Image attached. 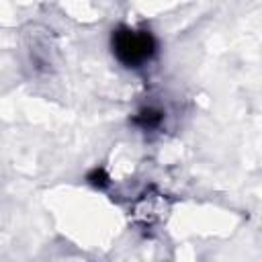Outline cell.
I'll list each match as a JSON object with an SVG mask.
<instances>
[{"mask_svg": "<svg viewBox=\"0 0 262 262\" xmlns=\"http://www.w3.org/2000/svg\"><path fill=\"white\" fill-rule=\"evenodd\" d=\"M164 123V113L156 106H143L135 113L133 125H137L141 131H156Z\"/></svg>", "mask_w": 262, "mask_h": 262, "instance_id": "7a4b0ae2", "label": "cell"}, {"mask_svg": "<svg viewBox=\"0 0 262 262\" xmlns=\"http://www.w3.org/2000/svg\"><path fill=\"white\" fill-rule=\"evenodd\" d=\"M86 180H88L92 186H96V188H104V186H108V176L104 174L102 168H94V170L88 174Z\"/></svg>", "mask_w": 262, "mask_h": 262, "instance_id": "3957f363", "label": "cell"}, {"mask_svg": "<svg viewBox=\"0 0 262 262\" xmlns=\"http://www.w3.org/2000/svg\"><path fill=\"white\" fill-rule=\"evenodd\" d=\"M111 47L117 61L133 70L149 63L158 51V43L147 29H131L127 25H121L113 31Z\"/></svg>", "mask_w": 262, "mask_h": 262, "instance_id": "6da1fadb", "label": "cell"}]
</instances>
